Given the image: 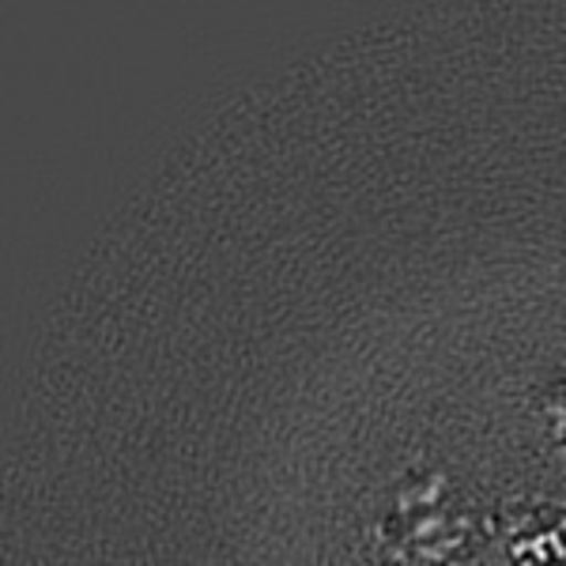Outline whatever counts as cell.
Wrapping results in <instances>:
<instances>
[{
  "mask_svg": "<svg viewBox=\"0 0 566 566\" xmlns=\"http://www.w3.org/2000/svg\"><path fill=\"white\" fill-rule=\"evenodd\" d=\"M438 502V495H423V510H419V528H431V525H442L450 522V514H438V510H431ZM392 522L400 525V533H392V541H405V536H416V525L408 522V517L392 514ZM434 555H446V547L431 541V536H419V547H416V563L412 566H423L427 559H434Z\"/></svg>",
  "mask_w": 566,
  "mask_h": 566,
  "instance_id": "cell-1",
  "label": "cell"
}]
</instances>
